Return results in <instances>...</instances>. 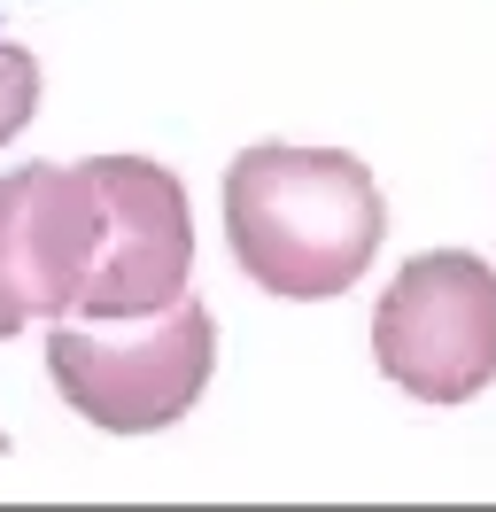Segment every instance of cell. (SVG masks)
Segmentation results:
<instances>
[{"label": "cell", "instance_id": "cell-1", "mask_svg": "<svg viewBox=\"0 0 496 512\" xmlns=\"http://www.w3.org/2000/svg\"><path fill=\"white\" fill-rule=\"evenodd\" d=\"M388 233L380 179L349 148L256 140L225 163V249L264 295L326 303L365 280Z\"/></svg>", "mask_w": 496, "mask_h": 512}, {"label": "cell", "instance_id": "cell-2", "mask_svg": "<svg viewBox=\"0 0 496 512\" xmlns=\"http://www.w3.org/2000/svg\"><path fill=\"white\" fill-rule=\"evenodd\" d=\"M47 373H55L62 404L93 419L101 435H163L171 419L202 404L217 373V319L179 295L171 311L148 319H93V326H55L47 334Z\"/></svg>", "mask_w": 496, "mask_h": 512}, {"label": "cell", "instance_id": "cell-3", "mask_svg": "<svg viewBox=\"0 0 496 512\" xmlns=\"http://www.w3.org/2000/svg\"><path fill=\"white\" fill-rule=\"evenodd\" d=\"M372 357L419 404H473L496 381V264L473 249L411 256L372 311Z\"/></svg>", "mask_w": 496, "mask_h": 512}, {"label": "cell", "instance_id": "cell-4", "mask_svg": "<svg viewBox=\"0 0 496 512\" xmlns=\"http://www.w3.org/2000/svg\"><path fill=\"white\" fill-rule=\"evenodd\" d=\"M101 194V249L78 288V319H148L171 311L194 272V218L179 171L155 156H93L78 163Z\"/></svg>", "mask_w": 496, "mask_h": 512}, {"label": "cell", "instance_id": "cell-5", "mask_svg": "<svg viewBox=\"0 0 496 512\" xmlns=\"http://www.w3.org/2000/svg\"><path fill=\"white\" fill-rule=\"evenodd\" d=\"M101 249V194L78 163H24L0 179V342L78 311Z\"/></svg>", "mask_w": 496, "mask_h": 512}, {"label": "cell", "instance_id": "cell-6", "mask_svg": "<svg viewBox=\"0 0 496 512\" xmlns=\"http://www.w3.org/2000/svg\"><path fill=\"white\" fill-rule=\"evenodd\" d=\"M39 117V63H31L16 39H0V148Z\"/></svg>", "mask_w": 496, "mask_h": 512}, {"label": "cell", "instance_id": "cell-7", "mask_svg": "<svg viewBox=\"0 0 496 512\" xmlns=\"http://www.w3.org/2000/svg\"><path fill=\"white\" fill-rule=\"evenodd\" d=\"M0 450H8V435H0Z\"/></svg>", "mask_w": 496, "mask_h": 512}]
</instances>
